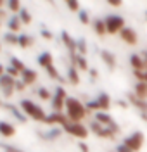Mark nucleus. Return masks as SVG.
I'll return each mask as SVG.
<instances>
[{
  "label": "nucleus",
  "instance_id": "393cba45",
  "mask_svg": "<svg viewBox=\"0 0 147 152\" xmlns=\"http://www.w3.org/2000/svg\"><path fill=\"white\" fill-rule=\"evenodd\" d=\"M45 71H47V75H49L50 78H52V80H59V81H64V78H61V75H59V71L56 69V66H54V64H52V66H49L47 69H45Z\"/></svg>",
  "mask_w": 147,
  "mask_h": 152
},
{
  "label": "nucleus",
  "instance_id": "49530a36",
  "mask_svg": "<svg viewBox=\"0 0 147 152\" xmlns=\"http://www.w3.org/2000/svg\"><path fill=\"white\" fill-rule=\"evenodd\" d=\"M4 75H5V67H4L2 64H0V78H2Z\"/></svg>",
  "mask_w": 147,
  "mask_h": 152
},
{
  "label": "nucleus",
  "instance_id": "603ef678",
  "mask_svg": "<svg viewBox=\"0 0 147 152\" xmlns=\"http://www.w3.org/2000/svg\"><path fill=\"white\" fill-rule=\"evenodd\" d=\"M146 83H147V73H146Z\"/></svg>",
  "mask_w": 147,
  "mask_h": 152
},
{
  "label": "nucleus",
  "instance_id": "423d86ee",
  "mask_svg": "<svg viewBox=\"0 0 147 152\" xmlns=\"http://www.w3.org/2000/svg\"><path fill=\"white\" fill-rule=\"evenodd\" d=\"M104 21H106V29L111 35L121 33V29L125 28V19L121 18V16H108Z\"/></svg>",
  "mask_w": 147,
  "mask_h": 152
},
{
  "label": "nucleus",
  "instance_id": "3c124183",
  "mask_svg": "<svg viewBox=\"0 0 147 152\" xmlns=\"http://www.w3.org/2000/svg\"><path fill=\"white\" fill-rule=\"evenodd\" d=\"M146 62H147V50H146Z\"/></svg>",
  "mask_w": 147,
  "mask_h": 152
},
{
  "label": "nucleus",
  "instance_id": "a19ab883",
  "mask_svg": "<svg viewBox=\"0 0 147 152\" xmlns=\"http://www.w3.org/2000/svg\"><path fill=\"white\" fill-rule=\"evenodd\" d=\"M4 149H5V152H23L21 149H16L14 145H5Z\"/></svg>",
  "mask_w": 147,
  "mask_h": 152
},
{
  "label": "nucleus",
  "instance_id": "864d4df0",
  "mask_svg": "<svg viewBox=\"0 0 147 152\" xmlns=\"http://www.w3.org/2000/svg\"><path fill=\"white\" fill-rule=\"evenodd\" d=\"M146 19H147V10H146Z\"/></svg>",
  "mask_w": 147,
  "mask_h": 152
},
{
  "label": "nucleus",
  "instance_id": "8fccbe9b",
  "mask_svg": "<svg viewBox=\"0 0 147 152\" xmlns=\"http://www.w3.org/2000/svg\"><path fill=\"white\" fill-rule=\"evenodd\" d=\"M0 7H4V2H0ZM0 10H2V9H0Z\"/></svg>",
  "mask_w": 147,
  "mask_h": 152
},
{
  "label": "nucleus",
  "instance_id": "b1692460",
  "mask_svg": "<svg viewBox=\"0 0 147 152\" xmlns=\"http://www.w3.org/2000/svg\"><path fill=\"white\" fill-rule=\"evenodd\" d=\"M9 66H12L14 69H18L21 75H23V73L28 69V67L23 64V61H21V59H18V57H10V64H9Z\"/></svg>",
  "mask_w": 147,
  "mask_h": 152
},
{
  "label": "nucleus",
  "instance_id": "09e8293b",
  "mask_svg": "<svg viewBox=\"0 0 147 152\" xmlns=\"http://www.w3.org/2000/svg\"><path fill=\"white\" fill-rule=\"evenodd\" d=\"M140 118L144 119V121H147V114H144V113H140Z\"/></svg>",
  "mask_w": 147,
  "mask_h": 152
},
{
  "label": "nucleus",
  "instance_id": "58836bf2",
  "mask_svg": "<svg viewBox=\"0 0 147 152\" xmlns=\"http://www.w3.org/2000/svg\"><path fill=\"white\" fill-rule=\"evenodd\" d=\"M42 37L45 38V40H52L54 38V35H52V31H49V29H42V33H40Z\"/></svg>",
  "mask_w": 147,
  "mask_h": 152
},
{
  "label": "nucleus",
  "instance_id": "39448f33",
  "mask_svg": "<svg viewBox=\"0 0 147 152\" xmlns=\"http://www.w3.org/2000/svg\"><path fill=\"white\" fill-rule=\"evenodd\" d=\"M66 133H69V135H73V137H76V138H80V140H85L88 137V130L87 126H83L81 123H73V121H69L64 128H62Z\"/></svg>",
  "mask_w": 147,
  "mask_h": 152
},
{
  "label": "nucleus",
  "instance_id": "2eb2a0df",
  "mask_svg": "<svg viewBox=\"0 0 147 152\" xmlns=\"http://www.w3.org/2000/svg\"><path fill=\"white\" fill-rule=\"evenodd\" d=\"M100 59L108 64L109 69H114V67H116V57L113 56L109 50H100Z\"/></svg>",
  "mask_w": 147,
  "mask_h": 152
},
{
  "label": "nucleus",
  "instance_id": "5fc2aeb1",
  "mask_svg": "<svg viewBox=\"0 0 147 152\" xmlns=\"http://www.w3.org/2000/svg\"><path fill=\"white\" fill-rule=\"evenodd\" d=\"M0 105H2V100H0Z\"/></svg>",
  "mask_w": 147,
  "mask_h": 152
},
{
  "label": "nucleus",
  "instance_id": "0eeeda50",
  "mask_svg": "<svg viewBox=\"0 0 147 152\" xmlns=\"http://www.w3.org/2000/svg\"><path fill=\"white\" fill-rule=\"evenodd\" d=\"M45 123H47V124H56V123H59L62 128H64V126L69 123V119H68V116H66V114H62V113H52V114H47V119H45Z\"/></svg>",
  "mask_w": 147,
  "mask_h": 152
},
{
  "label": "nucleus",
  "instance_id": "2f4dec72",
  "mask_svg": "<svg viewBox=\"0 0 147 152\" xmlns=\"http://www.w3.org/2000/svg\"><path fill=\"white\" fill-rule=\"evenodd\" d=\"M78 18H80V21H81V24H88V23H90V16H88L87 10H80Z\"/></svg>",
  "mask_w": 147,
  "mask_h": 152
},
{
  "label": "nucleus",
  "instance_id": "f03ea898",
  "mask_svg": "<svg viewBox=\"0 0 147 152\" xmlns=\"http://www.w3.org/2000/svg\"><path fill=\"white\" fill-rule=\"evenodd\" d=\"M19 107L23 109V113L28 114L31 119H35V121H43V123H45L47 114H45V111H43L40 105L35 104V102H31V100H28V99H23Z\"/></svg>",
  "mask_w": 147,
  "mask_h": 152
},
{
  "label": "nucleus",
  "instance_id": "9d476101",
  "mask_svg": "<svg viewBox=\"0 0 147 152\" xmlns=\"http://www.w3.org/2000/svg\"><path fill=\"white\" fill-rule=\"evenodd\" d=\"M71 66H75L76 69H81V71H88V62L85 56H80V54H73L71 56Z\"/></svg>",
  "mask_w": 147,
  "mask_h": 152
},
{
  "label": "nucleus",
  "instance_id": "37998d69",
  "mask_svg": "<svg viewBox=\"0 0 147 152\" xmlns=\"http://www.w3.org/2000/svg\"><path fill=\"white\" fill-rule=\"evenodd\" d=\"M78 147H80V151H81V152H90V151H88V145L85 142H80Z\"/></svg>",
  "mask_w": 147,
  "mask_h": 152
},
{
  "label": "nucleus",
  "instance_id": "6ab92c4d",
  "mask_svg": "<svg viewBox=\"0 0 147 152\" xmlns=\"http://www.w3.org/2000/svg\"><path fill=\"white\" fill-rule=\"evenodd\" d=\"M14 133H16V128L12 124L7 121H0V135L2 137H14Z\"/></svg>",
  "mask_w": 147,
  "mask_h": 152
},
{
  "label": "nucleus",
  "instance_id": "c9c22d12",
  "mask_svg": "<svg viewBox=\"0 0 147 152\" xmlns=\"http://www.w3.org/2000/svg\"><path fill=\"white\" fill-rule=\"evenodd\" d=\"M85 107H87V111H97V113L100 111L97 100H90V102H87V104H85Z\"/></svg>",
  "mask_w": 147,
  "mask_h": 152
},
{
  "label": "nucleus",
  "instance_id": "c756f323",
  "mask_svg": "<svg viewBox=\"0 0 147 152\" xmlns=\"http://www.w3.org/2000/svg\"><path fill=\"white\" fill-rule=\"evenodd\" d=\"M37 95H38L42 100H52V97L54 95H50V92L45 88V86H42V88H38V92H37Z\"/></svg>",
  "mask_w": 147,
  "mask_h": 152
},
{
  "label": "nucleus",
  "instance_id": "4be33fe9",
  "mask_svg": "<svg viewBox=\"0 0 147 152\" xmlns=\"http://www.w3.org/2000/svg\"><path fill=\"white\" fill-rule=\"evenodd\" d=\"M7 26H9V33H18L21 28V19L19 18H10L9 21H7Z\"/></svg>",
  "mask_w": 147,
  "mask_h": 152
},
{
  "label": "nucleus",
  "instance_id": "7ed1b4c3",
  "mask_svg": "<svg viewBox=\"0 0 147 152\" xmlns=\"http://www.w3.org/2000/svg\"><path fill=\"white\" fill-rule=\"evenodd\" d=\"M144 142H146V137H144V133L142 132H133L130 137H127L125 138V145H127L128 149L132 152H137L142 149V145H144Z\"/></svg>",
  "mask_w": 147,
  "mask_h": 152
},
{
  "label": "nucleus",
  "instance_id": "ddd939ff",
  "mask_svg": "<svg viewBox=\"0 0 147 152\" xmlns=\"http://www.w3.org/2000/svg\"><path fill=\"white\" fill-rule=\"evenodd\" d=\"M128 100L135 105L140 113L147 114V102H146V100H140V99H137V95H135V94H128Z\"/></svg>",
  "mask_w": 147,
  "mask_h": 152
},
{
  "label": "nucleus",
  "instance_id": "f257e3e1",
  "mask_svg": "<svg viewBox=\"0 0 147 152\" xmlns=\"http://www.w3.org/2000/svg\"><path fill=\"white\" fill-rule=\"evenodd\" d=\"M87 114V107L80 102L78 99L75 97H68L66 99V116L69 121L73 123H80Z\"/></svg>",
  "mask_w": 147,
  "mask_h": 152
},
{
  "label": "nucleus",
  "instance_id": "473e14b6",
  "mask_svg": "<svg viewBox=\"0 0 147 152\" xmlns=\"http://www.w3.org/2000/svg\"><path fill=\"white\" fill-rule=\"evenodd\" d=\"M5 75H9L10 78H14V80H18V76H21V73L18 71V69H14L12 66L5 67Z\"/></svg>",
  "mask_w": 147,
  "mask_h": 152
},
{
  "label": "nucleus",
  "instance_id": "79ce46f5",
  "mask_svg": "<svg viewBox=\"0 0 147 152\" xmlns=\"http://www.w3.org/2000/svg\"><path fill=\"white\" fill-rule=\"evenodd\" d=\"M121 4H123L121 0H109V5L111 7H121Z\"/></svg>",
  "mask_w": 147,
  "mask_h": 152
},
{
  "label": "nucleus",
  "instance_id": "6e6552de",
  "mask_svg": "<svg viewBox=\"0 0 147 152\" xmlns=\"http://www.w3.org/2000/svg\"><path fill=\"white\" fill-rule=\"evenodd\" d=\"M61 40H62V43L66 45V48L69 50V56L78 54V50H76V40L71 37L68 31H62V33H61Z\"/></svg>",
  "mask_w": 147,
  "mask_h": 152
},
{
  "label": "nucleus",
  "instance_id": "cd10ccee",
  "mask_svg": "<svg viewBox=\"0 0 147 152\" xmlns=\"http://www.w3.org/2000/svg\"><path fill=\"white\" fill-rule=\"evenodd\" d=\"M19 19H21V23L23 24H31V14L28 12V9H21V12H19Z\"/></svg>",
  "mask_w": 147,
  "mask_h": 152
},
{
  "label": "nucleus",
  "instance_id": "c85d7f7f",
  "mask_svg": "<svg viewBox=\"0 0 147 152\" xmlns=\"http://www.w3.org/2000/svg\"><path fill=\"white\" fill-rule=\"evenodd\" d=\"M4 42H5L7 45H18V42H19V37H18L16 33H7V35L4 37Z\"/></svg>",
  "mask_w": 147,
  "mask_h": 152
},
{
  "label": "nucleus",
  "instance_id": "4c0bfd02",
  "mask_svg": "<svg viewBox=\"0 0 147 152\" xmlns=\"http://www.w3.org/2000/svg\"><path fill=\"white\" fill-rule=\"evenodd\" d=\"M24 88H26L24 81H23V80H16V92H23Z\"/></svg>",
  "mask_w": 147,
  "mask_h": 152
},
{
  "label": "nucleus",
  "instance_id": "412c9836",
  "mask_svg": "<svg viewBox=\"0 0 147 152\" xmlns=\"http://www.w3.org/2000/svg\"><path fill=\"white\" fill-rule=\"evenodd\" d=\"M68 81L71 83V85H78V83H80L78 69H76L75 66H71V67H69V71H68Z\"/></svg>",
  "mask_w": 147,
  "mask_h": 152
},
{
  "label": "nucleus",
  "instance_id": "ea45409f",
  "mask_svg": "<svg viewBox=\"0 0 147 152\" xmlns=\"http://www.w3.org/2000/svg\"><path fill=\"white\" fill-rule=\"evenodd\" d=\"M116 152H132V151L128 149V147L125 145V143H119V145L116 147Z\"/></svg>",
  "mask_w": 147,
  "mask_h": 152
},
{
  "label": "nucleus",
  "instance_id": "e433bc0d",
  "mask_svg": "<svg viewBox=\"0 0 147 152\" xmlns=\"http://www.w3.org/2000/svg\"><path fill=\"white\" fill-rule=\"evenodd\" d=\"M133 75H135V78H137L140 83L146 81V73H144V71H133Z\"/></svg>",
  "mask_w": 147,
  "mask_h": 152
},
{
  "label": "nucleus",
  "instance_id": "f3484780",
  "mask_svg": "<svg viewBox=\"0 0 147 152\" xmlns=\"http://www.w3.org/2000/svg\"><path fill=\"white\" fill-rule=\"evenodd\" d=\"M38 64L42 67H45V69H47L49 66H52V64H54V57H52V54H50V52H42V54L38 56Z\"/></svg>",
  "mask_w": 147,
  "mask_h": 152
},
{
  "label": "nucleus",
  "instance_id": "6e6d98bb",
  "mask_svg": "<svg viewBox=\"0 0 147 152\" xmlns=\"http://www.w3.org/2000/svg\"><path fill=\"white\" fill-rule=\"evenodd\" d=\"M0 50H2V45H0Z\"/></svg>",
  "mask_w": 147,
  "mask_h": 152
},
{
  "label": "nucleus",
  "instance_id": "f8f14e48",
  "mask_svg": "<svg viewBox=\"0 0 147 152\" xmlns=\"http://www.w3.org/2000/svg\"><path fill=\"white\" fill-rule=\"evenodd\" d=\"M21 80L24 81V85H26V86L33 85V83L38 80V73H37V71H33V69H26V71L21 75Z\"/></svg>",
  "mask_w": 147,
  "mask_h": 152
},
{
  "label": "nucleus",
  "instance_id": "1a4fd4ad",
  "mask_svg": "<svg viewBox=\"0 0 147 152\" xmlns=\"http://www.w3.org/2000/svg\"><path fill=\"white\" fill-rule=\"evenodd\" d=\"M119 37H121V40H123L127 45H137V33L132 28H128V26H125V28L121 29Z\"/></svg>",
  "mask_w": 147,
  "mask_h": 152
},
{
  "label": "nucleus",
  "instance_id": "a211bd4d",
  "mask_svg": "<svg viewBox=\"0 0 147 152\" xmlns=\"http://www.w3.org/2000/svg\"><path fill=\"white\" fill-rule=\"evenodd\" d=\"M133 94L137 95V99H140V100H146L147 99V83L146 81H138L137 85H135V88H133Z\"/></svg>",
  "mask_w": 147,
  "mask_h": 152
},
{
  "label": "nucleus",
  "instance_id": "4468645a",
  "mask_svg": "<svg viewBox=\"0 0 147 152\" xmlns=\"http://www.w3.org/2000/svg\"><path fill=\"white\" fill-rule=\"evenodd\" d=\"M94 119H95L97 123H100L102 126H106V128H108V126H111V124L114 123V119H113V118H111L108 113H102V111L95 113V118H94Z\"/></svg>",
  "mask_w": 147,
  "mask_h": 152
},
{
  "label": "nucleus",
  "instance_id": "a18cd8bd",
  "mask_svg": "<svg viewBox=\"0 0 147 152\" xmlns=\"http://www.w3.org/2000/svg\"><path fill=\"white\" fill-rule=\"evenodd\" d=\"M116 104L119 105V107H123V109H127V107H128V102H127V100H118Z\"/></svg>",
  "mask_w": 147,
  "mask_h": 152
},
{
  "label": "nucleus",
  "instance_id": "aec40b11",
  "mask_svg": "<svg viewBox=\"0 0 147 152\" xmlns=\"http://www.w3.org/2000/svg\"><path fill=\"white\" fill-rule=\"evenodd\" d=\"M94 29H95V33H97L99 37H104V35L108 33V29H106V21H104V19H95V21H94Z\"/></svg>",
  "mask_w": 147,
  "mask_h": 152
},
{
  "label": "nucleus",
  "instance_id": "c03bdc74",
  "mask_svg": "<svg viewBox=\"0 0 147 152\" xmlns=\"http://www.w3.org/2000/svg\"><path fill=\"white\" fill-rule=\"evenodd\" d=\"M88 73H90V76H92V80H95V78L99 76L97 69H88Z\"/></svg>",
  "mask_w": 147,
  "mask_h": 152
},
{
  "label": "nucleus",
  "instance_id": "5701e85b",
  "mask_svg": "<svg viewBox=\"0 0 147 152\" xmlns=\"http://www.w3.org/2000/svg\"><path fill=\"white\" fill-rule=\"evenodd\" d=\"M35 43V40H33V37H29V35H19V42H18V45L23 48H28L31 47Z\"/></svg>",
  "mask_w": 147,
  "mask_h": 152
},
{
  "label": "nucleus",
  "instance_id": "72a5a7b5",
  "mask_svg": "<svg viewBox=\"0 0 147 152\" xmlns=\"http://www.w3.org/2000/svg\"><path fill=\"white\" fill-rule=\"evenodd\" d=\"M66 5H68V9L69 10H73V12H80V4L78 2H76V0H68V4H66Z\"/></svg>",
  "mask_w": 147,
  "mask_h": 152
},
{
  "label": "nucleus",
  "instance_id": "a878e982",
  "mask_svg": "<svg viewBox=\"0 0 147 152\" xmlns=\"http://www.w3.org/2000/svg\"><path fill=\"white\" fill-rule=\"evenodd\" d=\"M5 5H7V9H9L10 12H21V9H23L21 2H18V0H9Z\"/></svg>",
  "mask_w": 147,
  "mask_h": 152
},
{
  "label": "nucleus",
  "instance_id": "20e7f679",
  "mask_svg": "<svg viewBox=\"0 0 147 152\" xmlns=\"http://www.w3.org/2000/svg\"><path fill=\"white\" fill-rule=\"evenodd\" d=\"M66 99H68V95H66L64 86H57V88H56V94H54L52 100H50L54 113H61V111L66 107Z\"/></svg>",
  "mask_w": 147,
  "mask_h": 152
},
{
  "label": "nucleus",
  "instance_id": "de8ad7c7",
  "mask_svg": "<svg viewBox=\"0 0 147 152\" xmlns=\"http://www.w3.org/2000/svg\"><path fill=\"white\" fill-rule=\"evenodd\" d=\"M4 18H5V12H4V10H0V21H2ZM0 24H2V23H0Z\"/></svg>",
  "mask_w": 147,
  "mask_h": 152
},
{
  "label": "nucleus",
  "instance_id": "f704fd0d",
  "mask_svg": "<svg viewBox=\"0 0 147 152\" xmlns=\"http://www.w3.org/2000/svg\"><path fill=\"white\" fill-rule=\"evenodd\" d=\"M7 109H10V111H12V114H14V116H16V118L19 119L21 123H26V119H24V116H23V114H21L19 111H18V109L14 107V105H7Z\"/></svg>",
  "mask_w": 147,
  "mask_h": 152
},
{
  "label": "nucleus",
  "instance_id": "7c9ffc66",
  "mask_svg": "<svg viewBox=\"0 0 147 152\" xmlns=\"http://www.w3.org/2000/svg\"><path fill=\"white\" fill-rule=\"evenodd\" d=\"M61 135H62V130H61V128H52L45 138H47V140H56V138H59Z\"/></svg>",
  "mask_w": 147,
  "mask_h": 152
},
{
  "label": "nucleus",
  "instance_id": "bb28decb",
  "mask_svg": "<svg viewBox=\"0 0 147 152\" xmlns=\"http://www.w3.org/2000/svg\"><path fill=\"white\" fill-rule=\"evenodd\" d=\"M76 50H78L80 56L87 54V42H85V38H78L76 40Z\"/></svg>",
  "mask_w": 147,
  "mask_h": 152
},
{
  "label": "nucleus",
  "instance_id": "9b49d317",
  "mask_svg": "<svg viewBox=\"0 0 147 152\" xmlns=\"http://www.w3.org/2000/svg\"><path fill=\"white\" fill-rule=\"evenodd\" d=\"M97 102H99V107H100V111H102V113H108L109 107H111V97H109V95L106 94V92L99 94Z\"/></svg>",
  "mask_w": 147,
  "mask_h": 152
},
{
  "label": "nucleus",
  "instance_id": "dca6fc26",
  "mask_svg": "<svg viewBox=\"0 0 147 152\" xmlns=\"http://www.w3.org/2000/svg\"><path fill=\"white\" fill-rule=\"evenodd\" d=\"M130 64L133 66V71H142V69L147 66V62L138 56V54H133V56L130 57Z\"/></svg>",
  "mask_w": 147,
  "mask_h": 152
}]
</instances>
